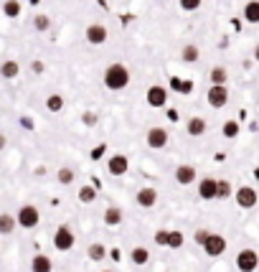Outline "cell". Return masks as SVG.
Instances as JSON below:
<instances>
[{
    "mask_svg": "<svg viewBox=\"0 0 259 272\" xmlns=\"http://www.w3.org/2000/svg\"><path fill=\"white\" fill-rule=\"evenodd\" d=\"M30 69H33V74H43V61H33V64H30Z\"/></svg>",
    "mask_w": 259,
    "mask_h": 272,
    "instance_id": "cell-35",
    "label": "cell"
},
{
    "mask_svg": "<svg viewBox=\"0 0 259 272\" xmlns=\"http://www.w3.org/2000/svg\"><path fill=\"white\" fill-rule=\"evenodd\" d=\"M104 87L110 92H122L127 84H130V69L125 64H110L104 69Z\"/></svg>",
    "mask_w": 259,
    "mask_h": 272,
    "instance_id": "cell-1",
    "label": "cell"
},
{
    "mask_svg": "<svg viewBox=\"0 0 259 272\" xmlns=\"http://www.w3.org/2000/svg\"><path fill=\"white\" fill-rule=\"evenodd\" d=\"M234 193V186L229 181H216V199H229Z\"/></svg>",
    "mask_w": 259,
    "mask_h": 272,
    "instance_id": "cell-28",
    "label": "cell"
},
{
    "mask_svg": "<svg viewBox=\"0 0 259 272\" xmlns=\"http://www.w3.org/2000/svg\"><path fill=\"white\" fill-rule=\"evenodd\" d=\"M86 254H89V260H91V262H102L104 257H107V247H104V244H91Z\"/></svg>",
    "mask_w": 259,
    "mask_h": 272,
    "instance_id": "cell-27",
    "label": "cell"
},
{
    "mask_svg": "<svg viewBox=\"0 0 259 272\" xmlns=\"http://www.w3.org/2000/svg\"><path fill=\"white\" fill-rule=\"evenodd\" d=\"M208 79H211V84H226L229 82V71L224 66H213L208 71Z\"/></svg>",
    "mask_w": 259,
    "mask_h": 272,
    "instance_id": "cell-21",
    "label": "cell"
},
{
    "mask_svg": "<svg viewBox=\"0 0 259 272\" xmlns=\"http://www.w3.org/2000/svg\"><path fill=\"white\" fill-rule=\"evenodd\" d=\"M231 196L236 199L239 209H254V206H257V201H259L257 188H252V186H239V188H236Z\"/></svg>",
    "mask_w": 259,
    "mask_h": 272,
    "instance_id": "cell-5",
    "label": "cell"
},
{
    "mask_svg": "<svg viewBox=\"0 0 259 272\" xmlns=\"http://www.w3.org/2000/svg\"><path fill=\"white\" fill-rule=\"evenodd\" d=\"M221 132H224V138H236V135H239V122H236V120H226Z\"/></svg>",
    "mask_w": 259,
    "mask_h": 272,
    "instance_id": "cell-31",
    "label": "cell"
},
{
    "mask_svg": "<svg viewBox=\"0 0 259 272\" xmlns=\"http://www.w3.org/2000/svg\"><path fill=\"white\" fill-rule=\"evenodd\" d=\"M145 140H147V148L163 150V148L168 145V130H165V127H150L147 135H145Z\"/></svg>",
    "mask_w": 259,
    "mask_h": 272,
    "instance_id": "cell-9",
    "label": "cell"
},
{
    "mask_svg": "<svg viewBox=\"0 0 259 272\" xmlns=\"http://www.w3.org/2000/svg\"><path fill=\"white\" fill-rule=\"evenodd\" d=\"M206 237H208V232H206V229H198V232L193 234V239H196V244H203V242H206Z\"/></svg>",
    "mask_w": 259,
    "mask_h": 272,
    "instance_id": "cell-34",
    "label": "cell"
},
{
    "mask_svg": "<svg viewBox=\"0 0 259 272\" xmlns=\"http://www.w3.org/2000/svg\"><path fill=\"white\" fill-rule=\"evenodd\" d=\"M155 204H158V188L145 186V188L137 191V206H143V209H152Z\"/></svg>",
    "mask_w": 259,
    "mask_h": 272,
    "instance_id": "cell-12",
    "label": "cell"
},
{
    "mask_svg": "<svg viewBox=\"0 0 259 272\" xmlns=\"http://www.w3.org/2000/svg\"><path fill=\"white\" fill-rule=\"evenodd\" d=\"M104 272H110V270H104Z\"/></svg>",
    "mask_w": 259,
    "mask_h": 272,
    "instance_id": "cell-39",
    "label": "cell"
},
{
    "mask_svg": "<svg viewBox=\"0 0 259 272\" xmlns=\"http://www.w3.org/2000/svg\"><path fill=\"white\" fill-rule=\"evenodd\" d=\"M203 252L208 254V257H221L224 252H226V239L221 237V234H211L208 232V237H206V242H203Z\"/></svg>",
    "mask_w": 259,
    "mask_h": 272,
    "instance_id": "cell-6",
    "label": "cell"
},
{
    "mask_svg": "<svg viewBox=\"0 0 259 272\" xmlns=\"http://www.w3.org/2000/svg\"><path fill=\"white\" fill-rule=\"evenodd\" d=\"M201 3H203V0H178L180 10H186V13H193V10H198V8H201Z\"/></svg>",
    "mask_w": 259,
    "mask_h": 272,
    "instance_id": "cell-33",
    "label": "cell"
},
{
    "mask_svg": "<svg viewBox=\"0 0 259 272\" xmlns=\"http://www.w3.org/2000/svg\"><path fill=\"white\" fill-rule=\"evenodd\" d=\"M56 178H58V183H64V186H69V183H74V178H76V173H74V168H69V165H64V168H58Z\"/></svg>",
    "mask_w": 259,
    "mask_h": 272,
    "instance_id": "cell-25",
    "label": "cell"
},
{
    "mask_svg": "<svg viewBox=\"0 0 259 272\" xmlns=\"http://www.w3.org/2000/svg\"><path fill=\"white\" fill-rule=\"evenodd\" d=\"M244 21L247 23H259V3L257 0H249V3L244 5Z\"/></svg>",
    "mask_w": 259,
    "mask_h": 272,
    "instance_id": "cell-20",
    "label": "cell"
},
{
    "mask_svg": "<svg viewBox=\"0 0 259 272\" xmlns=\"http://www.w3.org/2000/svg\"><path fill=\"white\" fill-rule=\"evenodd\" d=\"M145 99H147L150 107H165V102H168V89H165L163 84H152V87H147Z\"/></svg>",
    "mask_w": 259,
    "mask_h": 272,
    "instance_id": "cell-8",
    "label": "cell"
},
{
    "mask_svg": "<svg viewBox=\"0 0 259 272\" xmlns=\"http://www.w3.org/2000/svg\"><path fill=\"white\" fill-rule=\"evenodd\" d=\"M110 257H112L115 262H119V249H112V252H110Z\"/></svg>",
    "mask_w": 259,
    "mask_h": 272,
    "instance_id": "cell-38",
    "label": "cell"
},
{
    "mask_svg": "<svg viewBox=\"0 0 259 272\" xmlns=\"http://www.w3.org/2000/svg\"><path fill=\"white\" fill-rule=\"evenodd\" d=\"M54 270V262L49 254H33L30 260V272H51Z\"/></svg>",
    "mask_w": 259,
    "mask_h": 272,
    "instance_id": "cell-15",
    "label": "cell"
},
{
    "mask_svg": "<svg viewBox=\"0 0 259 272\" xmlns=\"http://www.w3.org/2000/svg\"><path fill=\"white\" fill-rule=\"evenodd\" d=\"M18 74H21V64L13 61V59H8V61L0 64V77H3V79H15Z\"/></svg>",
    "mask_w": 259,
    "mask_h": 272,
    "instance_id": "cell-17",
    "label": "cell"
},
{
    "mask_svg": "<svg viewBox=\"0 0 259 272\" xmlns=\"http://www.w3.org/2000/svg\"><path fill=\"white\" fill-rule=\"evenodd\" d=\"M122 209L119 206H107L104 209V224L107 226H117V224H122Z\"/></svg>",
    "mask_w": 259,
    "mask_h": 272,
    "instance_id": "cell-18",
    "label": "cell"
},
{
    "mask_svg": "<svg viewBox=\"0 0 259 272\" xmlns=\"http://www.w3.org/2000/svg\"><path fill=\"white\" fill-rule=\"evenodd\" d=\"M130 260H132L135 265H147V262H150V252H147L145 247H135V249L130 252Z\"/></svg>",
    "mask_w": 259,
    "mask_h": 272,
    "instance_id": "cell-22",
    "label": "cell"
},
{
    "mask_svg": "<svg viewBox=\"0 0 259 272\" xmlns=\"http://www.w3.org/2000/svg\"><path fill=\"white\" fill-rule=\"evenodd\" d=\"M206 102H208V107H213V110L226 107V102H229V89H226V84H211V87H208V94H206Z\"/></svg>",
    "mask_w": 259,
    "mask_h": 272,
    "instance_id": "cell-3",
    "label": "cell"
},
{
    "mask_svg": "<svg viewBox=\"0 0 259 272\" xmlns=\"http://www.w3.org/2000/svg\"><path fill=\"white\" fill-rule=\"evenodd\" d=\"M74 242H76V237H74V232L69 229V226H58L56 234H54V247L58 252H69L74 247Z\"/></svg>",
    "mask_w": 259,
    "mask_h": 272,
    "instance_id": "cell-7",
    "label": "cell"
},
{
    "mask_svg": "<svg viewBox=\"0 0 259 272\" xmlns=\"http://www.w3.org/2000/svg\"><path fill=\"white\" fill-rule=\"evenodd\" d=\"M3 13H5L8 18H18L21 16V3H18V0H5Z\"/></svg>",
    "mask_w": 259,
    "mask_h": 272,
    "instance_id": "cell-29",
    "label": "cell"
},
{
    "mask_svg": "<svg viewBox=\"0 0 259 272\" xmlns=\"http://www.w3.org/2000/svg\"><path fill=\"white\" fill-rule=\"evenodd\" d=\"M257 265H259V257H257L254 249H241V252L236 254V267H239L241 272H254Z\"/></svg>",
    "mask_w": 259,
    "mask_h": 272,
    "instance_id": "cell-10",
    "label": "cell"
},
{
    "mask_svg": "<svg viewBox=\"0 0 259 272\" xmlns=\"http://www.w3.org/2000/svg\"><path fill=\"white\" fill-rule=\"evenodd\" d=\"M165 239H168V232H165V229L155 234V242H158V244H165Z\"/></svg>",
    "mask_w": 259,
    "mask_h": 272,
    "instance_id": "cell-36",
    "label": "cell"
},
{
    "mask_svg": "<svg viewBox=\"0 0 259 272\" xmlns=\"http://www.w3.org/2000/svg\"><path fill=\"white\" fill-rule=\"evenodd\" d=\"M84 38L91 46H102V43H107V38H110V31H107L104 23H89L86 31H84Z\"/></svg>",
    "mask_w": 259,
    "mask_h": 272,
    "instance_id": "cell-4",
    "label": "cell"
},
{
    "mask_svg": "<svg viewBox=\"0 0 259 272\" xmlns=\"http://www.w3.org/2000/svg\"><path fill=\"white\" fill-rule=\"evenodd\" d=\"M13 229H15V216L0 214V234H13Z\"/></svg>",
    "mask_w": 259,
    "mask_h": 272,
    "instance_id": "cell-26",
    "label": "cell"
},
{
    "mask_svg": "<svg viewBox=\"0 0 259 272\" xmlns=\"http://www.w3.org/2000/svg\"><path fill=\"white\" fill-rule=\"evenodd\" d=\"M33 28L38 33H46L51 28V18L46 16V13H38V16H33Z\"/></svg>",
    "mask_w": 259,
    "mask_h": 272,
    "instance_id": "cell-24",
    "label": "cell"
},
{
    "mask_svg": "<svg viewBox=\"0 0 259 272\" xmlns=\"http://www.w3.org/2000/svg\"><path fill=\"white\" fill-rule=\"evenodd\" d=\"M46 110L49 112H61L64 110V97L61 94H49L46 97Z\"/></svg>",
    "mask_w": 259,
    "mask_h": 272,
    "instance_id": "cell-23",
    "label": "cell"
},
{
    "mask_svg": "<svg viewBox=\"0 0 259 272\" xmlns=\"http://www.w3.org/2000/svg\"><path fill=\"white\" fill-rule=\"evenodd\" d=\"M175 181L183 183V186L193 183V181H196V168H193V165H178V168H175Z\"/></svg>",
    "mask_w": 259,
    "mask_h": 272,
    "instance_id": "cell-16",
    "label": "cell"
},
{
    "mask_svg": "<svg viewBox=\"0 0 259 272\" xmlns=\"http://www.w3.org/2000/svg\"><path fill=\"white\" fill-rule=\"evenodd\" d=\"M127 168H130V160L122 153H117V155H112L110 160H107V171H110V176H125Z\"/></svg>",
    "mask_w": 259,
    "mask_h": 272,
    "instance_id": "cell-11",
    "label": "cell"
},
{
    "mask_svg": "<svg viewBox=\"0 0 259 272\" xmlns=\"http://www.w3.org/2000/svg\"><path fill=\"white\" fill-rule=\"evenodd\" d=\"M206 130H208V125H206V120L203 117H191L188 122H186V132L191 135V138H201V135H206Z\"/></svg>",
    "mask_w": 259,
    "mask_h": 272,
    "instance_id": "cell-13",
    "label": "cell"
},
{
    "mask_svg": "<svg viewBox=\"0 0 259 272\" xmlns=\"http://www.w3.org/2000/svg\"><path fill=\"white\" fill-rule=\"evenodd\" d=\"M165 244L171 247V249H178L183 244V234L180 232H168V239H165Z\"/></svg>",
    "mask_w": 259,
    "mask_h": 272,
    "instance_id": "cell-32",
    "label": "cell"
},
{
    "mask_svg": "<svg viewBox=\"0 0 259 272\" xmlns=\"http://www.w3.org/2000/svg\"><path fill=\"white\" fill-rule=\"evenodd\" d=\"M198 196L206 201L216 199V178H201L198 181Z\"/></svg>",
    "mask_w": 259,
    "mask_h": 272,
    "instance_id": "cell-14",
    "label": "cell"
},
{
    "mask_svg": "<svg viewBox=\"0 0 259 272\" xmlns=\"http://www.w3.org/2000/svg\"><path fill=\"white\" fill-rule=\"evenodd\" d=\"M94 199H97V188L94 186H82L79 188V201L82 204H91Z\"/></svg>",
    "mask_w": 259,
    "mask_h": 272,
    "instance_id": "cell-30",
    "label": "cell"
},
{
    "mask_svg": "<svg viewBox=\"0 0 259 272\" xmlns=\"http://www.w3.org/2000/svg\"><path fill=\"white\" fill-rule=\"evenodd\" d=\"M38 221H41V214H38L36 206L26 204V206L18 209V216H15V224L18 226H23V229H36Z\"/></svg>",
    "mask_w": 259,
    "mask_h": 272,
    "instance_id": "cell-2",
    "label": "cell"
},
{
    "mask_svg": "<svg viewBox=\"0 0 259 272\" xmlns=\"http://www.w3.org/2000/svg\"><path fill=\"white\" fill-rule=\"evenodd\" d=\"M5 145H8V138H5L3 132H0V150H5Z\"/></svg>",
    "mask_w": 259,
    "mask_h": 272,
    "instance_id": "cell-37",
    "label": "cell"
},
{
    "mask_svg": "<svg viewBox=\"0 0 259 272\" xmlns=\"http://www.w3.org/2000/svg\"><path fill=\"white\" fill-rule=\"evenodd\" d=\"M180 59L186 64H193V61H198V59H201V49L196 46V43H186V46H183V51H180Z\"/></svg>",
    "mask_w": 259,
    "mask_h": 272,
    "instance_id": "cell-19",
    "label": "cell"
}]
</instances>
